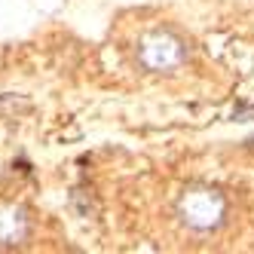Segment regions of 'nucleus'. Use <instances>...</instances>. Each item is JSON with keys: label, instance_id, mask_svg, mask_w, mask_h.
I'll use <instances>...</instances> for the list:
<instances>
[{"label": "nucleus", "instance_id": "obj_3", "mask_svg": "<svg viewBox=\"0 0 254 254\" xmlns=\"http://www.w3.org/2000/svg\"><path fill=\"white\" fill-rule=\"evenodd\" d=\"M28 236V211L15 202H0V245H19Z\"/></svg>", "mask_w": 254, "mask_h": 254}, {"label": "nucleus", "instance_id": "obj_2", "mask_svg": "<svg viewBox=\"0 0 254 254\" xmlns=\"http://www.w3.org/2000/svg\"><path fill=\"white\" fill-rule=\"evenodd\" d=\"M184 56H187V46H184L181 37H175L172 31H153L138 46L141 64L147 70H156V74H162V70H175L181 62H184Z\"/></svg>", "mask_w": 254, "mask_h": 254}, {"label": "nucleus", "instance_id": "obj_1", "mask_svg": "<svg viewBox=\"0 0 254 254\" xmlns=\"http://www.w3.org/2000/svg\"><path fill=\"white\" fill-rule=\"evenodd\" d=\"M178 211L184 217V224H190L193 230H214L227 214V199L211 187H193L181 196Z\"/></svg>", "mask_w": 254, "mask_h": 254}]
</instances>
